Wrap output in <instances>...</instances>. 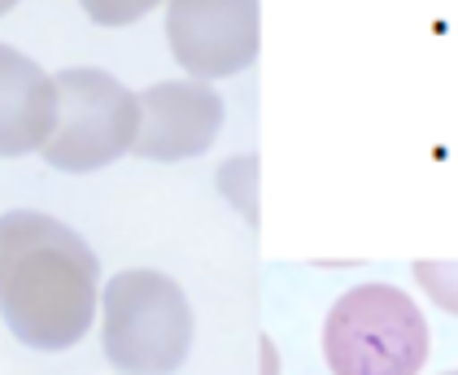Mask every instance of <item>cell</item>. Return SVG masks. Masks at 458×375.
<instances>
[{
    "mask_svg": "<svg viewBox=\"0 0 458 375\" xmlns=\"http://www.w3.org/2000/svg\"><path fill=\"white\" fill-rule=\"evenodd\" d=\"M101 262L74 227L39 209L0 214V319L22 345L62 354L88 337Z\"/></svg>",
    "mask_w": 458,
    "mask_h": 375,
    "instance_id": "1",
    "label": "cell"
},
{
    "mask_svg": "<svg viewBox=\"0 0 458 375\" xmlns=\"http://www.w3.org/2000/svg\"><path fill=\"white\" fill-rule=\"evenodd\" d=\"M332 375H420L428 362L423 310L393 284H358L323 319Z\"/></svg>",
    "mask_w": 458,
    "mask_h": 375,
    "instance_id": "2",
    "label": "cell"
},
{
    "mask_svg": "<svg viewBox=\"0 0 458 375\" xmlns=\"http://www.w3.org/2000/svg\"><path fill=\"white\" fill-rule=\"evenodd\" d=\"M106 358L123 375H175L192 349V306L171 275L118 271L106 288Z\"/></svg>",
    "mask_w": 458,
    "mask_h": 375,
    "instance_id": "3",
    "label": "cell"
},
{
    "mask_svg": "<svg viewBox=\"0 0 458 375\" xmlns=\"http://www.w3.org/2000/svg\"><path fill=\"white\" fill-rule=\"evenodd\" d=\"M62 118L44 144V162L66 175L101 171L136 149L140 136V97L127 92L114 74L92 66H71L53 74Z\"/></svg>",
    "mask_w": 458,
    "mask_h": 375,
    "instance_id": "4",
    "label": "cell"
},
{
    "mask_svg": "<svg viewBox=\"0 0 458 375\" xmlns=\"http://www.w3.org/2000/svg\"><path fill=\"white\" fill-rule=\"evenodd\" d=\"M166 39L192 79H227L258 62L262 4L253 0H179L166 9Z\"/></svg>",
    "mask_w": 458,
    "mask_h": 375,
    "instance_id": "5",
    "label": "cell"
},
{
    "mask_svg": "<svg viewBox=\"0 0 458 375\" xmlns=\"http://www.w3.org/2000/svg\"><path fill=\"white\" fill-rule=\"evenodd\" d=\"M223 132V97L201 79H166L140 97L136 149L148 162L201 158Z\"/></svg>",
    "mask_w": 458,
    "mask_h": 375,
    "instance_id": "6",
    "label": "cell"
},
{
    "mask_svg": "<svg viewBox=\"0 0 458 375\" xmlns=\"http://www.w3.org/2000/svg\"><path fill=\"white\" fill-rule=\"evenodd\" d=\"M62 118V97L53 74L27 53L0 44V158H22L44 149Z\"/></svg>",
    "mask_w": 458,
    "mask_h": 375,
    "instance_id": "7",
    "label": "cell"
},
{
    "mask_svg": "<svg viewBox=\"0 0 458 375\" xmlns=\"http://www.w3.org/2000/svg\"><path fill=\"white\" fill-rule=\"evenodd\" d=\"M411 271H415V279L423 284V293L432 297V306H441L445 314H458V262L420 258Z\"/></svg>",
    "mask_w": 458,
    "mask_h": 375,
    "instance_id": "8",
    "label": "cell"
},
{
    "mask_svg": "<svg viewBox=\"0 0 458 375\" xmlns=\"http://www.w3.org/2000/svg\"><path fill=\"white\" fill-rule=\"evenodd\" d=\"M445 375H458V371H445Z\"/></svg>",
    "mask_w": 458,
    "mask_h": 375,
    "instance_id": "9",
    "label": "cell"
}]
</instances>
